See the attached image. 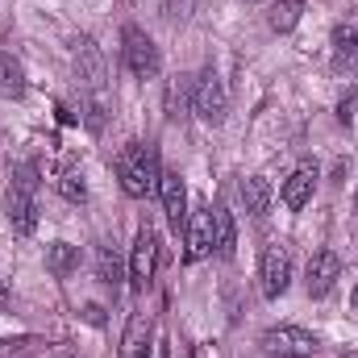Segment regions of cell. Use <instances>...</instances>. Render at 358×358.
<instances>
[{"label": "cell", "instance_id": "6da1fadb", "mask_svg": "<svg viewBox=\"0 0 358 358\" xmlns=\"http://www.w3.org/2000/svg\"><path fill=\"white\" fill-rule=\"evenodd\" d=\"M117 179H121L125 196H134V200L155 196L159 192V179H163V171H159V150L150 142H129L117 155Z\"/></svg>", "mask_w": 358, "mask_h": 358}, {"label": "cell", "instance_id": "7a4b0ae2", "mask_svg": "<svg viewBox=\"0 0 358 358\" xmlns=\"http://www.w3.org/2000/svg\"><path fill=\"white\" fill-rule=\"evenodd\" d=\"M4 208H8V225L17 238H29L34 225H38V167L34 163H21L17 176H13V187L4 196Z\"/></svg>", "mask_w": 358, "mask_h": 358}, {"label": "cell", "instance_id": "3957f363", "mask_svg": "<svg viewBox=\"0 0 358 358\" xmlns=\"http://www.w3.org/2000/svg\"><path fill=\"white\" fill-rule=\"evenodd\" d=\"M121 59H125L129 76H138V80H155L159 67H163V55H159L155 38L142 25H125V34H121Z\"/></svg>", "mask_w": 358, "mask_h": 358}, {"label": "cell", "instance_id": "277c9868", "mask_svg": "<svg viewBox=\"0 0 358 358\" xmlns=\"http://www.w3.org/2000/svg\"><path fill=\"white\" fill-rule=\"evenodd\" d=\"M259 346L271 358H313L321 350V338L308 334L304 325H271L267 334L259 338Z\"/></svg>", "mask_w": 358, "mask_h": 358}, {"label": "cell", "instance_id": "5b68a950", "mask_svg": "<svg viewBox=\"0 0 358 358\" xmlns=\"http://www.w3.org/2000/svg\"><path fill=\"white\" fill-rule=\"evenodd\" d=\"M192 108L200 113V121L225 125V117H229V92H225L221 76H217L213 67H204V71L196 76V84H192Z\"/></svg>", "mask_w": 358, "mask_h": 358}, {"label": "cell", "instance_id": "8992f818", "mask_svg": "<svg viewBox=\"0 0 358 358\" xmlns=\"http://www.w3.org/2000/svg\"><path fill=\"white\" fill-rule=\"evenodd\" d=\"M259 283H263V296H267V300H279V296L287 292V283H292V255H287V246L271 242L267 250H263Z\"/></svg>", "mask_w": 358, "mask_h": 358}, {"label": "cell", "instance_id": "52a82bcc", "mask_svg": "<svg viewBox=\"0 0 358 358\" xmlns=\"http://www.w3.org/2000/svg\"><path fill=\"white\" fill-rule=\"evenodd\" d=\"M155 271H159V238H155V229L146 225V229H138V238H134V255H129V283L142 292V287L155 279Z\"/></svg>", "mask_w": 358, "mask_h": 358}, {"label": "cell", "instance_id": "ba28073f", "mask_svg": "<svg viewBox=\"0 0 358 358\" xmlns=\"http://www.w3.org/2000/svg\"><path fill=\"white\" fill-rule=\"evenodd\" d=\"M338 279H342V259H338V250H313L308 271H304L308 296H329Z\"/></svg>", "mask_w": 358, "mask_h": 358}, {"label": "cell", "instance_id": "9c48e42d", "mask_svg": "<svg viewBox=\"0 0 358 358\" xmlns=\"http://www.w3.org/2000/svg\"><path fill=\"white\" fill-rule=\"evenodd\" d=\"M159 196H163L167 225H171L176 234H183V229H187V187H183V176H179V171H163Z\"/></svg>", "mask_w": 358, "mask_h": 358}, {"label": "cell", "instance_id": "30bf717a", "mask_svg": "<svg viewBox=\"0 0 358 358\" xmlns=\"http://www.w3.org/2000/svg\"><path fill=\"white\" fill-rule=\"evenodd\" d=\"M76 71H80V80H84L88 92H104L108 67H104V55H100V46L92 38H80V46H76Z\"/></svg>", "mask_w": 358, "mask_h": 358}, {"label": "cell", "instance_id": "8fae6325", "mask_svg": "<svg viewBox=\"0 0 358 358\" xmlns=\"http://www.w3.org/2000/svg\"><path fill=\"white\" fill-rule=\"evenodd\" d=\"M183 238H187V250H183L187 263L208 259V255H213V213H196V217H187Z\"/></svg>", "mask_w": 358, "mask_h": 358}, {"label": "cell", "instance_id": "7c38bea8", "mask_svg": "<svg viewBox=\"0 0 358 358\" xmlns=\"http://www.w3.org/2000/svg\"><path fill=\"white\" fill-rule=\"evenodd\" d=\"M313 192H317V167H300V171H292L283 179V204L292 213H300L313 200Z\"/></svg>", "mask_w": 358, "mask_h": 358}, {"label": "cell", "instance_id": "4fadbf2b", "mask_svg": "<svg viewBox=\"0 0 358 358\" xmlns=\"http://www.w3.org/2000/svg\"><path fill=\"white\" fill-rule=\"evenodd\" d=\"M213 250L229 263L234 250H238V225H234V213L229 208H213Z\"/></svg>", "mask_w": 358, "mask_h": 358}, {"label": "cell", "instance_id": "5bb4252c", "mask_svg": "<svg viewBox=\"0 0 358 358\" xmlns=\"http://www.w3.org/2000/svg\"><path fill=\"white\" fill-rule=\"evenodd\" d=\"M242 200H246V213L250 217H267L271 213V200H275V192H271V183L263 176H250V179H242Z\"/></svg>", "mask_w": 358, "mask_h": 358}, {"label": "cell", "instance_id": "9a60e30c", "mask_svg": "<svg viewBox=\"0 0 358 358\" xmlns=\"http://www.w3.org/2000/svg\"><path fill=\"white\" fill-rule=\"evenodd\" d=\"M0 96L4 100H21L25 96V67L8 50H0Z\"/></svg>", "mask_w": 358, "mask_h": 358}, {"label": "cell", "instance_id": "2e32d148", "mask_svg": "<svg viewBox=\"0 0 358 358\" xmlns=\"http://www.w3.org/2000/svg\"><path fill=\"white\" fill-rule=\"evenodd\" d=\"M76 267H80V250H76L71 242H55V246L46 250V271H50V275L67 279Z\"/></svg>", "mask_w": 358, "mask_h": 358}, {"label": "cell", "instance_id": "e0dca14e", "mask_svg": "<svg viewBox=\"0 0 358 358\" xmlns=\"http://www.w3.org/2000/svg\"><path fill=\"white\" fill-rule=\"evenodd\" d=\"M300 13H304V0H275L267 13V25L275 34H287V29H296Z\"/></svg>", "mask_w": 358, "mask_h": 358}, {"label": "cell", "instance_id": "ac0fdd59", "mask_svg": "<svg viewBox=\"0 0 358 358\" xmlns=\"http://www.w3.org/2000/svg\"><path fill=\"white\" fill-rule=\"evenodd\" d=\"M59 196L71 200V204H84L88 200V179L80 176V171H63L59 176Z\"/></svg>", "mask_w": 358, "mask_h": 358}, {"label": "cell", "instance_id": "d6986e66", "mask_svg": "<svg viewBox=\"0 0 358 358\" xmlns=\"http://www.w3.org/2000/svg\"><path fill=\"white\" fill-rule=\"evenodd\" d=\"M96 279H100V283H121V259H117L108 246L96 250Z\"/></svg>", "mask_w": 358, "mask_h": 358}, {"label": "cell", "instance_id": "ffe728a7", "mask_svg": "<svg viewBox=\"0 0 358 358\" xmlns=\"http://www.w3.org/2000/svg\"><path fill=\"white\" fill-rule=\"evenodd\" d=\"M338 55H342V63H350V67L358 71V29H355V38L346 42V50H338Z\"/></svg>", "mask_w": 358, "mask_h": 358}, {"label": "cell", "instance_id": "44dd1931", "mask_svg": "<svg viewBox=\"0 0 358 358\" xmlns=\"http://www.w3.org/2000/svg\"><path fill=\"white\" fill-rule=\"evenodd\" d=\"M350 108H355V96H346V100H342V104H338V117H342V121H346V125H350V121H355V113H350Z\"/></svg>", "mask_w": 358, "mask_h": 358}, {"label": "cell", "instance_id": "7402d4cb", "mask_svg": "<svg viewBox=\"0 0 358 358\" xmlns=\"http://www.w3.org/2000/svg\"><path fill=\"white\" fill-rule=\"evenodd\" d=\"M84 317H88L92 325H104V308H100V304H88V308H84Z\"/></svg>", "mask_w": 358, "mask_h": 358}, {"label": "cell", "instance_id": "603a6c76", "mask_svg": "<svg viewBox=\"0 0 358 358\" xmlns=\"http://www.w3.org/2000/svg\"><path fill=\"white\" fill-rule=\"evenodd\" d=\"M150 358H171V350H167V338H159V342H155V350H150Z\"/></svg>", "mask_w": 358, "mask_h": 358}, {"label": "cell", "instance_id": "cb8c5ba5", "mask_svg": "<svg viewBox=\"0 0 358 358\" xmlns=\"http://www.w3.org/2000/svg\"><path fill=\"white\" fill-rule=\"evenodd\" d=\"M350 304H355V313H358V287H355V296H350Z\"/></svg>", "mask_w": 358, "mask_h": 358}, {"label": "cell", "instance_id": "d4e9b609", "mask_svg": "<svg viewBox=\"0 0 358 358\" xmlns=\"http://www.w3.org/2000/svg\"><path fill=\"white\" fill-rule=\"evenodd\" d=\"M342 358H358V350H350V355H342Z\"/></svg>", "mask_w": 358, "mask_h": 358}, {"label": "cell", "instance_id": "484cf974", "mask_svg": "<svg viewBox=\"0 0 358 358\" xmlns=\"http://www.w3.org/2000/svg\"><path fill=\"white\" fill-rule=\"evenodd\" d=\"M0 300H4V283H0Z\"/></svg>", "mask_w": 358, "mask_h": 358}, {"label": "cell", "instance_id": "4316f807", "mask_svg": "<svg viewBox=\"0 0 358 358\" xmlns=\"http://www.w3.org/2000/svg\"><path fill=\"white\" fill-rule=\"evenodd\" d=\"M246 4H263V0H246Z\"/></svg>", "mask_w": 358, "mask_h": 358}, {"label": "cell", "instance_id": "83f0119b", "mask_svg": "<svg viewBox=\"0 0 358 358\" xmlns=\"http://www.w3.org/2000/svg\"><path fill=\"white\" fill-rule=\"evenodd\" d=\"M355 204H358V196H355Z\"/></svg>", "mask_w": 358, "mask_h": 358}]
</instances>
